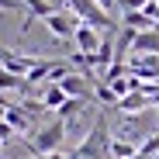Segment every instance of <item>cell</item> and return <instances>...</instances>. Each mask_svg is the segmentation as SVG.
I'll list each match as a JSON object with an SVG mask.
<instances>
[{"label":"cell","mask_w":159,"mask_h":159,"mask_svg":"<svg viewBox=\"0 0 159 159\" xmlns=\"http://www.w3.org/2000/svg\"><path fill=\"white\" fill-rule=\"evenodd\" d=\"M76 159H111V135H107V118H97L90 135L80 142V149L73 152Z\"/></svg>","instance_id":"cell-1"},{"label":"cell","mask_w":159,"mask_h":159,"mask_svg":"<svg viewBox=\"0 0 159 159\" xmlns=\"http://www.w3.org/2000/svg\"><path fill=\"white\" fill-rule=\"evenodd\" d=\"M66 121L62 118H52V121H45L42 128H35V135H31V152H38V156H52V152H59V145H62V139H66Z\"/></svg>","instance_id":"cell-2"},{"label":"cell","mask_w":159,"mask_h":159,"mask_svg":"<svg viewBox=\"0 0 159 159\" xmlns=\"http://www.w3.org/2000/svg\"><path fill=\"white\" fill-rule=\"evenodd\" d=\"M76 14L73 11H56V14H52V17H45V28H48V35L52 38H56V42H73V35H76Z\"/></svg>","instance_id":"cell-3"},{"label":"cell","mask_w":159,"mask_h":159,"mask_svg":"<svg viewBox=\"0 0 159 159\" xmlns=\"http://www.w3.org/2000/svg\"><path fill=\"white\" fill-rule=\"evenodd\" d=\"M38 59H42V56H21V52L0 45V66H4L7 73H14V76H28L31 66H38Z\"/></svg>","instance_id":"cell-4"},{"label":"cell","mask_w":159,"mask_h":159,"mask_svg":"<svg viewBox=\"0 0 159 159\" xmlns=\"http://www.w3.org/2000/svg\"><path fill=\"white\" fill-rule=\"evenodd\" d=\"M73 45H76V52H87V56H93V52H97V48L104 45V31L90 28V24H76Z\"/></svg>","instance_id":"cell-5"},{"label":"cell","mask_w":159,"mask_h":159,"mask_svg":"<svg viewBox=\"0 0 159 159\" xmlns=\"http://www.w3.org/2000/svg\"><path fill=\"white\" fill-rule=\"evenodd\" d=\"M56 11H62L59 0H24V14L35 17V21H45V17H52Z\"/></svg>","instance_id":"cell-6"},{"label":"cell","mask_w":159,"mask_h":159,"mask_svg":"<svg viewBox=\"0 0 159 159\" xmlns=\"http://www.w3.org/2000/svg\"><path fill=\"white\" fill-rule=\"evenodd\" d=\"M131 56H159V28L135 35V48H131Z\"/></svg>","instance_id":"cell-7"},{"label":"cell","mask_w":159,"mask_h":159,"mask_svg":"<svg viewBox=\"0 0 159 159\" xmlns=\"http://www.w3.org/2000/svg\"><path fill=\"white\" fill-rule=\"evenodd\" d=\"M121 24H125V28H131V31H139V35H142V31H156V28H159V24H156L152 17H145L142 11H125V14H121Z\"/></svg>","instance_id":"cell-8"},{"label":"cell","mask_w":159,"mask_h":159,"mask_svg":"<svg viewBox=\"0 0 159 159\" xmlns=\"http://www.w3.org/2000/svg\"><path fill=\"white\" fill-rule=\"evenodd\" d=\"M4 121H7L14 131H31V128H35V121H31L28 114L21 111V104H11V107L4 111Z\"/></svg>","instance_id":"cell-9"},{"label":"cell","mask_w":159,"mask_h":159,"mask_svg":"<svg viewBox=\"0 0 159 159\" xmlns=\"http://www.w3.org/2000/svg\"><path fill=\"white\" fill-rule=\"evenodd\" d=\"M52 66H56V59L42 56V59H38V66H31V73L24 76V80H28V87H31V83H45V80L52 76Z\"/></svg>","instance_id":"cell-10"},{"label":"cell","mask_w":159,"mask_h":159,"mask_svg":"<svg viewBox=\"0 0 159 159\" xmlns=\"http://www.w3.org/2000/svg\"><path fill=\"white\" fill-rule=\"evenodd\" d=\"M66 100H69V97L62 93V87H59V83H48V87H45V93H42V104H45L48 111H59Z\"/></svg>","instance_id":"cell-11"},{"label":"cell","mask_w":159,"mask_h":159,"mask_svg":"<svg viewBox=\"0 0 159 159\" xmlns=\"http://www.w3.org/2000/svg\"><path fill=\"white\" fill-rule=\"evenodd\" d=\"M139 145L128 142V139H111V159H135Z\"/></svg>","instance_id":"cell-12"},{"label":"cell","mask_w":159,"mask_h":159,"mask_svg":"<svg viewBox=\"0 0 159 159\" xmlns=\"http://www.w3.org/2000/svg\"><path fill=\"white\" fill-rule=\"evenodd\" d=\"M7 90H28V80L14 76V73H7L4 66H0V93H7Z\"/></svg>","instance_id":"cell-13"},{"label":"cell","mask_w":159,"mask_h":159,"mask_svg":"<svg viewBox=\"0 0 159 159\" xmlns=\"http://www.w3.org/2000/svg\"><path fill=\"white\" fill-rule=\"evenodd\" d=\"M139 156H142V159H156V156H159V131H152L149 139L139 142Z\"/></svg>","instance_id":"cell-14"},{"label":"cell","mask_w":159,"mask_h":159,"mask_svg":"<svg viewBox=\"0 0 159 159\" xmlns=\"http://www.w3.org/2000/svg\"><path fill=\"white\" fill-rule=\"evenodd\" d=\"M83 107H87V100H66V104H62V107L56 111V118H62V121L69 125V121H73V118H76L80 111H83Z\"/></svg>","instance_id":"cell-15"},{"label":"cell","mask_w":159,"mask_h":159,"mask_svg":"<svg viewBox=\"0 0 159 159\" xmlns=\"http://www.w3.org/2000/svg\"><path fill=\"white\" fill-rule=\"evenodd\" d=\"M21 111H24V114H28V118L35 121V118H38V114H45L48 107H45L42 100H35V97H24V100H21Z\"/></svg>","instance_id":"cell-16"},{"label":"cell","mask_w":159,"mask_h":159,"mask_svg":"<svg viewBox=\"0 0 159 159\" xmlns=\"http://www.w3.org/2000/svg\"><path fill=\"white\" fill-rule=\"evenodd\" d=\"M145 4H149V0H118V7H121V14H125V11H142Z\"/></svg>","instance_id":"cell-17"},{"label":"cell","mask_w":159,"mask_h":159,"mask_svg":"<svg viewBox=\"0 0 159 159\" xmlns=\"http://www.w3.org/2000/svg\"><path fill=\"white\" fill-rule=\"evenodd\" d=\"M11 135H14V128H11V125H7L4 118H0V142H7Z\"/></svg>","instance_id":"cell-18"},{"label":"cell","mask_w":159,"mask_h":159,"mask_svg":"<svg viewBox=\"0 0 159 159\" xmlns=\"http://www.w3.org/2000/svg\"><path fill=\"white\" fill-rule=\"evenodd\" d=\"M24 4H21V0H0V11H21Z\"/></svg>","instance_id":"cell-19"},{"label":"cell","mask_w":159,"mask_h":159,"mask_svg":"<svg viewBox=\"0 0 159 159\" xmlns=\"http://www.w3.org/2000/svg\"><path fill=\"white\" fill-rule=\"evenodd\" d=\"M31 159H45V156H31Z\"/></svg>","instance_id":"cell-20"},{"label":"cell","mask_w":159,"mask_h":159,"mask_svg":"<svg viewBox=\"0 0 159 159\" xmlns=\"http://www.w3.org/2000/svg\"><path fill=\"white\" fill-rule=\"evenodd\" d=\"M0 159H4V156H0Z\"/></svg>","instance_id":"cell-21"}]
</instances>
